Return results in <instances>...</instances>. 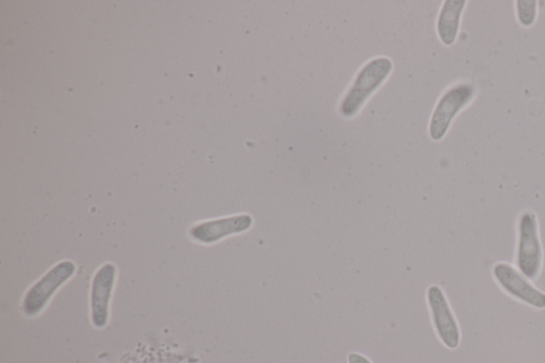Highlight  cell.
<instances>
[{
	"label": "cell",
	"mask_w": 545,
	"mask_h": 363,
	"mask_svg": "<svg viewBox=\"0 0 545 363\" xmlns=\"http://www.w3.org/2000/svg\"><path fill=\"white\" fill-rule=\"evenodd\" d=\"M477 95V87L472 81H459L439 98L429 122V136L438 142L448 135L455 119L465 111Z\"/></svg>",
	"instance_id": "6da1fadb"
},
{
	"label": "cell",
	"mask_w": 545,
	"mask_h": 363,
	"mask_svg": "<svg viewBox=\"0 0 545 363\" xmlns=\"http://www.w3.org/2000/svg\"><path fill=\"white\" fill-rule=\"evenodd\" d=\"M391 71L392 62L386 57L376 58L363 66L341 103L340 113L343 117H354L369 97L383 85Z\"/></svg>",
	"instance_id": "7a4b0ae2"
},
{
	"label": "cell",
	"mask_w": 545,
	"mask_h": 363,
	"mask_svg": "<svg viewBox=\"0 0 545 363\" xmlns=\"http://www.w3.org/2000/svg\"><path fill=\"white\" fill-rule=\"evenodd\" d=\"M517 230V267L526 278L535 280L541 272L543 261L539 222L536 213L531 210L522 212L518 220Z\"/></svg>",
	"instance_id": "3957f363"
},
{
	"label": "cell",
	"mask_w": 545,
	"mask_h": 363,
	"mask_svg": "<svg viewBox=\"0 0 545 363\" xmlns=\"http://www.w3.org/2000/svg\"><path fill=\"white\" fill-rule=\"evenodd\" d=\"M76 270V264L72 260H62L47 271L26 292L22 304L25 315L27 317L40 315L57 291L75 275Z\"/></svg>",
	"instance_id": "277c9868"
},
{
	"label": "cell",
	"mask_w": 545,
	"mask_h": 363,
	"mask_svg": "<svg viewBox=\"0 0 545 363\" xmlns=\"http://www.w3.org/2000/svg\"><path fill=\"white\" fill-rule=\"evenodd\" d=\"M117 267L108 262L99 268L92 279L90 293L91 320L95 327L104 328L109 322L110 303L115 280H117Z\"/></svg>",
	"instance_id": "5b68a950"
},
{
	"label": "cell",
	"mask_w": 545,
	"mask_h": 363,
	"mask_svg": "<svg viewBox=\"0 0 545 363\" xmlns=\"http://www.w3.org/2000/svg\"><path fill=\"white\" fill-rule=\"evenodd\" d=\"M493 276L508 295L534 308H545V293L528 282V278L510 264L503 262L495 264Z\"/></svg>",
	"instance_id": "8992f818"
},
{
	"label": "cell",
	"mask_w": 545,
	"mask_h": 363,
	"mask_svg": "<svg viewBox=\"0 0 545 363\" xmlns=\"http://www.w3.org/2000/svg\"><path fill=\"white\" fill-rule=\"evenodd\" d=\"M427 301L440 340L447 348L457 349L461 339L460 329L447 296L441 288L432 286L427 291Z\"/></svg>",
	"instance_id": "52a82bcc"
},
{
	"label": "cell",
	"mask_w": 545,
	"mask_h": 363,
	"mask_svg": "<svg viewBox=\"0 0 545 363\" xmlns=\"http://www.w3.org/2000/svg\"><path fill=\"white\" fill-rule=\"evenodd\" d=\"M253 225V219L249 214H240V216L230 217L220 220L204 222L194 226L191 231V237L203 244H212L221 239L244 233Z\"/></svg>",
	"instance_id": "ba28073f"
},
{
	"label": "cell",
	"mask_w": 545,
	"mask_h": 363,
	"mask_svg": "<svg viewBox=\"0 0 545 363\" xmlns=\"http://www.w3.org/2000/svg\"><path fill=\"white\" fill-rule=\"evenodd\" d=\"M467 5V0H447L443 3L437 20L438 37L443 45L450 47L457 42Z\"/></svg>",
	"instance_id": "9c48e42d"
},
{
	"label": "cell",
	"mask_w": 545,
	"mask_h": 363,
	"mask_svg": "<svg viewBox=\"0 0 545 363\" xmlns=\"http://www.w3.org/2000/svg\"><path fill=\"white\" fill-rule=\"evenodd\" d=\"M539 3L535 0H518L515 3L516 18L524 28L533 27L538 20Z\"/></svg>",
	"instance_id": "30bf717a"
},
{
	"label": "cell",
	"mask_w": 545,
	"mask_h": 363,
	"mask_svg": "<svg viewBox=\"0 0 545 363\" xmlns=\"http://www.w3.org/2000/svg\"><path fill=\"white\" fill-rule=\"evenodd\" d=\"M349 363H372L367 357L353 353L349 355Z\"/></svg>",
	"instance_id": "8fae6325"
}]
</instances>
